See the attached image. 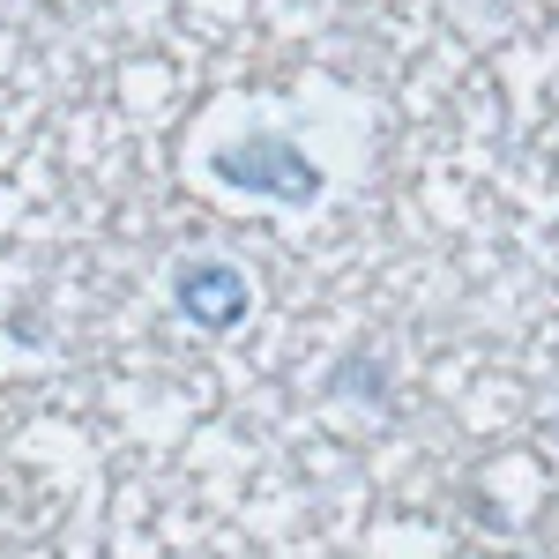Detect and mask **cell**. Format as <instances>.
<instances>
[{"label": "cell", "instance_id": "1", "mask_svg": "<svg viewBox=\"0 0 559 559\" xmlns=\"http://www.w3.org/2000/svg\"><path fill=\"white\" fill-rule=\"evenodd\" d=\"M210 179L231 194H254V202H284V210H313L329 194V173L292 134H239V142L210 150Z\"/></svg>", "mask_w": 559, "mask_h": 559}, {"label": "cell", "instance_id": "2", "mask_svg": "<svg viewBox=\"0 0 559 559\" xmlns=\"http://www.w3.org/2000/svg\"><path fill=\"white\" fill-rule=\"evenodd\" d=\"M173 306L202 329V336H231L247 313H254V284H247V269L239 261H179L173 269Z\"/></svg>", "mask_w": 559, "mask_h": 559}, {"label": "cell", "instance_id": "3", "mask_svg": "<svg viewBox=\"0 0 559 559\" xmlns=\"http://www.w3.org/2000/svg\"><path fill=\"white\" fill-rule=\"evenodd\" d=\"M329 395H350V403H366V411H388V403H395V366H388L373 344H358L329 366Z\"/></svg>", "mask_w": 559, "mask_h": 559}, {"label": "cell", "instance_id": "4", "mask_svg": "<svg viewBox=\"0 0 559 559\" xmlns=\"http://www.w3.org/2000/svg\"><path fill=\"white\" fill-rule=\"evenodd\" d=\"M485 8H508V0H485Z\"/></svg>", "mask_w": 559, "mask_h": 559}]
</instances>
